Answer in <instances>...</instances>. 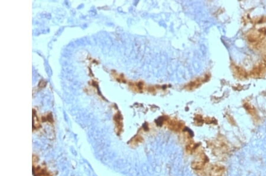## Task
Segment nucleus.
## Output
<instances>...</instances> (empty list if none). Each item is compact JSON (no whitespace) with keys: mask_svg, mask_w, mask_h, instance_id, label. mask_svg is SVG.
<instances>
[{"mask_svg":"<svg viewBox=\"0 0 266 176\" xmlns=\"http://www.w3.org/2000/svg\"><path fill=\"white\" fill-rule=\"evenodd\" d=\"M225 168L220 165L213 166L210 170L211 176H224L225 173Z\"/></svg>","mask_w":266,"mask_h":176,"instance_id":"obj_1","label":"nucleus"}]
</instances>
